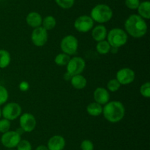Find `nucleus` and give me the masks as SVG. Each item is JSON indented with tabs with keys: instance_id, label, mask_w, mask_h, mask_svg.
<instances>
[{
	"instance_id": "5",
	"label": "nucleus",
	"mask_w": 150,
	"mask_h": 150,
	"mask_svg": "<svg viewBox=\"0 0 150 150\" xmlns=\"http://www.w3.org/2000/svg\"><path fill=\"white\" fill-rule=\"evenodd\" d=\"M21 112L20 104L16 102H10L6 104L1 110V116L9 121H13L20 117Z\"/></svg>"
},
{
	"instance_id": "35",
	"label": "nucleus",
	"mask_w": 150,
	"mask_h": 150,
	"mask_svg": "<svg viewBox=\"0 0 150 150\" xmlns=\"http://www.w3.org/2000/svg\"><path fill=\"white\" fill-rule=\"evenodd\" d=\"M16 132H17V133H18L20 135H21L22 134H23V132H25L23 130V129H21V128L20 127V128H18V129H16Z\"/></svg>"
},
{
	"instance_id": "20",
	"label": "nucleus",
	"mask_w": 150,
	"mask_h": 150,
	"mask_svg": "<svg viewBox=\"0 0 150 150\" xmlns=\"http://www.w3.org/2000/svg\"><path fill=\"white\" fill-rule=\"evenodd\" d=\"M11 61V57L9 53L5 49H0V69L7 68L10 65Z\"/></svg>"
},
{
	"instance_id": "13",
	"label": "nucleus",
	"mask_w": 150,
	"mask_h": 150,
	"mask_svg": "<svg viewBox=\"0 0 150 150\" xmlns=\"http://www.w3.org/2000/svg\"><path fill=\"white\" fill-rule=\"evenodd\" d=\"M65 140L62 135H54L48 141L47 147L49 150H63L65 147Z\"/></svg>"
},
{
	"instance_id": "16",
	"label": "nucleus",
	"mask_w": 150,
	"mask_h": 150,
	"mask_svg": "<svg viewBox=\"0 0 150 150\" xmlns=\"http://www.w3.org/2000/svg\"><path fill=\"white\" fill-rule=\"evenodd\" d=\"M92 36L97 42L103 41L107 37V29L103 25H98L93 28L92 31Z\"/></svg>"
},
{
	"instance_id": "9",
	"label": "nucleus",
	"mask_w": 150,
	"mask_h": 150,
	"mask_svg": "<svg viewBox=\"0 0 150 150\" xmlns=\"http://www.w3.org/2000/svg\"><path fill=\"white\" fill-rule=\"evenodd\" d=\"M31 40L36 46H42L48 41V31L41 26L35 28L32 32Z\"/></svg>"
},
{
	"instance_id": "18",
	"label": "nucleus",
	"mask_w": 150,
	"mask_h": 150,
	"mask_svg": "<svg viewBox=\"0 0 150 150\" xmlns=\"http://www.w3.org/2000/svg\"><path fill=\"white\" fill-rule=\"evenodd\" d=\"M138 13L139 16L143 18L144 19H150V2L149 1H144L140 2L138 7Z\"/></svg>"
},
{
	"instance_id": "30",
	"label": "nucleus",
	"mask_w": 150,
	"mask_h": 150,
	"mask_svg": "<svg viewBox=\"0 0 150 150\" xmlns=\"http://www.w3.org/2000/svg\"><path fill=\"white\" fill-rule=\"evenodd\" d=\"M125 5L130 10H137L140 4V0H125Z\"/></svg>"
},
{
	"instance_id": "11",
	"label": "nucleus",
	"mask_w": 150,
	"mask_h": 150,
	"mask_svg": "<svg viewBox=\"0 0 150 150\" xmlns=\"http://www.w3.org/2000/svg\"><path fill=\"white\" fill-rule=\"evenodd\" d=\"M19 122H20V127L23 129L25 132H32L35 129L37 124L35 116L29 113L21 115Z\"/></svg>"
},
{
	"instance_id": "3",
	"label": "nucleus",
	"mask_w": 150,
	"mask_h": 150,
	"mask_svg": "<svg viewBox=\"0 0 150 150\" xmlns=\"http://www.w3.org/2000/svg\"><path fill=\"white\" fill-rule=\"evenodd\" d=\"M113 16V10L108 5L99 4L93 7L91 10L90 17L94 21L100 24H104L109 21Z\"/></svg>"
},
{
	"instance_id": "4",
	"label": "nucleus",
	"mask_w": 150,
	"mask_h": 150,
	"mask_svg": "<svg viewBox=\"0 0 150 150\" xmlns=\"http://www.w3.org/2000/svg\"><path fill=\"white\" fill-rule=\"evenodd\" d=\"M127 38L128 37L125 31L120 28H114L107 33V41L111 47L119 49L122 46L127 43Z\"/></svg>"
},
{
	"instance_id": "28",
	"label": "nucleus",
	"mask_w": 150,
	"mask_h": 150,
	"mask_svg": "<svg viewBox=\"0 0 150 150\" xmlns=\"http://www.w3.org/2000/svg\"><path fill=\"white\" fill-rule=\"evenodd\" d=\"M17 150H32V144L27 140H21L17 145Z\"/></svg>"
},
{
	"instance_id": "25",
	"label": "nucleus",
	"mask_w": 150,
	"mask_h": 150,
	"mask_svg": "<svg viewBox=\"0 0 150 150\" xmlns=\"http://www.w3.org/2000/svg\"><path fill=\"white\" fill-rule=\"evenodd\" d=\"M55 1L62 9L71 8L75 3V0H55Z\"/></svg>"
},
{
	"instance_id": "7",
	"label": "nucleus",
	"mask_w": 150,
	"mask_h": 150,
	"mask_svg": "<svg viewBox=\"0 0 150 150\" xmlns=\"http://www.w3.org/2000/svg\"><path fill=\"white\" fill-rule=\"evenodd\" d=\"M86 66L85 60L82 57H74L70 58L67 65V72L72 76L81 74Z\"/></svg>"
},
{
	"instance_id": "2",
	"label": "nucleus",
	"mask_w": 150,
	"mask_h": 150,
	"mask_svg": "<svg viewBox=\"0 0 150 150\" xmlns=\"http://www.w3.org/2000/svg\"><path fill=\"white\" fill-rule=\"evenodd\" d=\"M102 113L108 121L111 123H117L124 118L125 108L121 101H108L103 107Z\"/></svg>"
},
{
	"instance_id": "33",
	"label": "nucleus",
	"mask_w": 150,
	"mask_h": 150,
	"mask_svg": "<svg viewBox=\"0 0 150 150\" xmlns=\"http://www.w3.org/2000/svg\"><path fill=\"white\" fill-rule=\"evenodd\" d=\"M35 150H49V149H48V147H47L46 146L40 145V146H39L37 147L36 149Z\"/></svg>"
},
{
	"instance_id": "36",
	"label": "nucleus",
	"mask_w": 150,
	"mask_h": 150,
	"mask_svg": "<svg viewBox=\"0 0 150 150\" xmlns=\"http://www.w3.org/2000/svg\"><path fill=\"white\" fill-rule=\"evenodd\" d=\"M1 117V110L0 109V118Z\"/></svg>"
},
{
	"instance_id": "37",
	"label": "nucleus",
	"mask_w": 150,
	"mask_h": 150,
	"mask_svg": "<svg viewBox=\"0 0 150 150\" xmlns=\"http://www.w3.org/2000/svg\"><path fill=\"white\" fill-rule=\"evenodd\" d=\"M9 150H13V149H9Z\"/></svg>"
},
{
	"instance_id": "6",
	"label": "nucleus",
	"mask_w": 150,
	"mask_h": 150,
	"mask_svg": "<svg viewBox=\"0 0 150 150\" xmlns=\"http://www.w3.org/2000/svg\"><path fill=\"white\" fill-rule=\"evenodd\" d=\"M60 48L63 53L68 55H73L77 51L79 48V41L73 35H67L62 40Z\"/></svg>"
},
{
	"instance_id": "10",
	"label": "nucleus",
	"mask_w": 150,
	"mask_h": 150,
	"mask_svg": "<svg viewBox=\"0 0 150 150\" xmlns=\"http://www.w3.org/2000/svg\"><path fill=\"white\" fill-rule=\"evenodd\" d=\"M94 21L89 16H79L74 22V27L80 32H87L93 28Z\"/></svg>"
},
{
	"instance_id": "17",
	"label": "nucleus",
	"mask_w": 150,
	"mask_h": 150,
	"mask_svg": "<svg viewBox=\"0 0 150 150\" xmlns=\"http://www.w3.org/2000/svg\"><path fill=\"white\" fill-rule=\"evenodd\" d=\"M70 82H71L72 86L74 88L78 90H81L83 89L86 86L87 80L82 75L77 74L72 76L71 79H70Z\"/></svg>"
},
{
	"instance_id": "29",
	"label": "nucleus",
	"mask_w": 150,
	"mask_h": 150,
	"mask_svg": "<svg viewBox=\"0 0 150 150\" xmlns=\"http://www.w3.org/2000/svg\"><path fill=\"white\" fill-rule=\"evenodd\" d=\"M140 93L145 98H149L150 97V83L149 82H146L144 83L141 86Z\"/></svg>"
},
{
	"instance_id": "23",
	"label": "nucleus",
	"mask_w": 150,
	"mask_h": 150,
	"mask_svg": "<svg viewBox=\"0 0 150 150\" xmlns=\"http://www.w3.org/2000/svg\"><path fill=\"white\" fill-rule=\"evenodd\" d=\"M70 57L68 54H65V53H60V54H57L54 58V62L58 66H67L68 62L70 61Z\"/></svg>"
},
{
	"instance_id": "34",
	"label": "nucleus",
	"mask_w": 150,
	"mask_h": 150,
	"mask_svg": "<svg viewBox=\"0 0 150 150\" xmlns=\"http://www.w3.org/2000/svg\"><path fill=\"white\" fill-rule=\"evenodd\" d=\"M72 75H70V74L69 73H66L65 74H64V78H65V79L66 80H68V79H71V78H72Z\"/></svg>"
},
{
	"instance_id": "31",
	"label": "nucleus",
	"mask_w": 150,
	"mask_h": 150,
	"mask_svg": "<svg viewBox=\"0 0 150 150\" xmlns=\"http://www.w3.org/2000/svg\"><path fill=\"white\" fill-rule=\"evenodd\" d=\"M81 150H94V144L90 140H83L81 144Z\"/></svg>"
},
{
	"instance_id": "32",
	"label": "nucleus",
	"mask_w": 150,
	"mask_h": 150,
	"mask_svg": "<svg viewBox=\"0 0 150 150\" xmlns=\"http://www.w3.org/2000/svg\"><path fill=\"white\" fill-rule=\"evenodd\" d=\"M19 89L21 91H26L29 88V84L26 81H23L19 84Z\"/></svg>"
},
{
	"instance_id": "15",
	"label": "nucleus",
	"mask_w": 150,
	"mask_h": 150,
	"mask_svg": "<svg viewBox=\"0 0 150 150\" xmlns=\"http://www.w3.org/2000/svg\"><path fill=\"white\" fill-rule=\"evenodd\" d=\"M26 21L29 26L37 28L42 25V19L41 15L38 12H31L26 16Z\"/></svg>"
},
{
	"instance_id": "8",
	"label": "nucleus",
	"mask_w": 150,
	"mask_h": 150,
	"mask_svg": "<svg viewBox=\"0 0 150 150\" xmlns=\"http://www.w3.org/2000/svg\"><path fill=\"white\" fill-rule=\"evenodd\" d=\"M21 140V135L16 131H7L3 133L1 137V143L4 147L13 149L17 146L18 143Z\"/></svg>"
},
{
	"instance_id": "14",
	"label": "nucleus",
	"mask_w": 150,
	"mask_h": 150,
	"mask_svg": "<svg viewBox=\"0 0 150 150\" xmlns=\"http://www.w3.org/2000/svg\"><path fill=\"white\" fill-rule=\"evenodd\" d=\"M109 93H108V90H106L105 88L99 87L94 91V99H95V102L98 103L101 105L108 103L109 101Z\"/></svg>"
},
{
	"instance_id": "26",
	"label": "nucleus",
	"mask_w": 150,
	"mask_h": 150,
	"mask_svg": "<svg viewBox=\"0 0 150 150\" xmlns=\"http://www.w3.org/2000/svg\"><path fill=\"white\" fill-rule=\"evenodd\" d=\"M9 98V94L5 87L0 85V105L7 102Z\"/></svg>"
},
{
	"instance_id": "21",
	"label": "nucleus",
	"mask_w": 150,
	"mask_h": 150,
	"mask_svg": "<svg viewBox=\"0 0 150 150\" xmlns=\"http://www.w3.org/2000/svg\"><path fill=\"white\" fill-rule=\"evenodd\" d=\"M42 27L45 29L48 30H51L54 29L57 25V20L55 18L52 16H47L46 17L42 19Z\"/></svg>"
},
{
	"instance_id": "24",
	"label": "nucleus",
	"mask_w": 150,
	"mask_h": 150,
	"mask_svg": "<svg viewBox=\"0 0 150 150\" xmlns=\"http://www.w3.org/2000/svg\"><path fill=\"white\" fill-rule=\"evenodd\" d=\"M120 87H121V84L118 82L117 79H111L107 83V88L111 92H116L120 89Z\"/></svg>"
},
{
	"instance_id": "19",
	"label": "nucleus",
	"mask_w": 150,
	"mask_h": 150,
	"mask_svg": "<svg viewBox=\"0 0 150 150\" xmlns=\"http://www.w3.org/2000/svg\"><path fill=\"white\" fill-rule=\"evenodd\" d=\"M86 111L88 114L92 116H98L102 114L103 107L101 104L97 102L89 103L86 107Z\"/></svg>"
},
{
	"instance_id": "27",
	"label": "nucleus",
	"mask_w": 150,
	"mask_h": 150,
	"mask_svg": "<svg viewBox=\"0 0 150 150\" xmlns=\"http://www.w3.org/2000/svg\"><path fill=\"white\" fill-rule=\"evenodd\" d=\"M11 126L10 121L7 120L6 119H0V132L4 133L10 130V128Z\"/></svg>"
},
{
	"instance_id": "1",
	"label": "nucleus",
	"mask_w": 150,
	"mask_h": 150,
	"mask_svg": "<svg viewBox=\"0 0 150 150\" xmlns=\"http://www.w3.org/2000/svg\"><path fill=\"white\" fill-rule=\"evenodd\" d=\"M126 33L136 38H142L147 32V24L145 19L137 14L130 15L125 22Z\"/></svg>"
},
{
	"instance_id": "12",
	"label": "nucleus",
	"mask_w": 150,
	"mask_h": 150,
	"mask_svg": "<svg viewBox=\"0 0 150 150\" xmlns=\"http://www.w3.org/2000/svg\"><path fill=\"white\" fill-rule=\"evenodd\" d=\"M135 76V72L131 69L123 68L117 71L116 79L121 85H128L134 81Z\"/></svg>"
},
{
	"instance_id": "22",
	"label": "nucleus",
	"mask_w": 150,
	"mask_h": 150,
	"mask_svg": "<svg viewBox=\"0 0 150 150\" xmlns=\"http://www.w3.org/2000/svg\"><path fill=\"white\" fill-rule=\"evenodd\" d=\"M110 49H111V46L108 41L105 40L99 41L96 45L97 51L100 54H108V52H110Z\"/></svg>"
}]
</instances>
